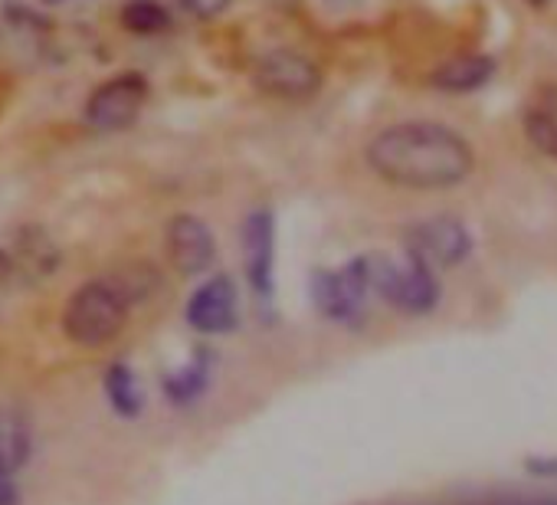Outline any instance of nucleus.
Listing matches in <instances>:
<instances>
[{
    "instance_id": "obj_12",
    "label": "nucleus",
    "mask_w": 557,
    "mask_h": 505,
    "mask_svg": "<svg viewBox=\"0 0 557 505\" xmlns=\"http://www.w3.org/2000/svg\"><path fill=\"white\" fill-rule=\"evenodd\" d=\"M34 453V427L24 410H0V472H17Z\"/></svg>"
},
{
    "instance_id": "obj_14",
    "label": "nucleus",
    "mask_w": 557,
    "mask_h": 505,
    "mask_svg": "<svg viewBox=\"0 0 557 505\" xmlns=\"http://www.w3.org/2000/svg\"><path fill=\"white\" fill-rule=\"evenodd\" d=\"M210 368H213V358H210L207 348H200L197 358H194L190 365H184L181 371H174V374L164 381L168 397H171L174 404H194V401L207 391V384H210Z\"/></svg>"
},
{
    "instance_id": "obj_13",
    "label": "nucleus",
    "mask_w": 557,
    "mask_h": 505,
    "mask_svg": "<svg viewBox=\"0 0 557 505\" xmlns=\"http://www.w3.org/2000/svg\"><path fill=\"white\" fill-rule=\"evenodd\" d=\"M492 79V60L488 57H459L443 63L433 73V86L443 93H472L482 89Z\"/></svg>"
},
{
    "instance_id": "obj_5",
    "label": "nucleus",
    "mask_w": 557,
    "mask_h": 505,
    "mask_svg": "<svg viewBox=\"0 0 557 505\" xmlns=\"http://www.w3.org/2000/svg\"><path fill=\"white\" fill-rule=\"evenodd\" d=\"M145 102H148V79L141 73H122L92 89L83 119L96 132H122L135 125Z\"/></svg>"
},
{
    "instance_id": "obj_10",
    "label": "nucleus",
    "mask_w": 557,
    "mask_h": 505,
    "mask_svg": "<svg viewBox=\"0 0 557 505\" xmlns=\"http://www.w3.org/2000/svg\"><path fill=\"white\" fill-rule=\"evenodd\" d=\"M187 325L203 335H226L239 319V293L230 276H213L187 303Z\"/></svg>"
},
{
    "instance_id": "obj_18",
    "label": "nucleus",
    "mask_w": 557,
    "mask_h": 505,
    "mask_svg": "<svg viewBox=\"0 0 557 505\" xmlns=\"http://www.w3.org/2000/svg\"><path fill=\"white\" fill-rule=\"evenodd\" d=\"M0 505H21V492L11 472H0Z\"/></svg>"
},
{
    "instance_id": "obj_3",
    "label": "nucleus",
    "mask_w": 557,
    "mask_h": 505,
    "mask_svg": "<svg viewBox=\"0 0 557 505\" xmlns=\"http://www.w3.org/2000/svg\"><path fill=\"white\" fill-rule=\"evenodd\" d=\"M364 270H368L371 293L400 312L423 316L440 303L436 270H430L426 263H420L413 257L397 263L391 257H381V253H371V257H364Z\"/></svg>"
},
{
    "instance_id": "obj_8",
    "label": "nucleus",
    "mask_w": 557,
    "mask_h": 505,
    "mask_svg": "<svg viewBox=\"0 0 557 505\" xmlns=\"http://www.w3.org/2000/svg\"><path fill=\"white\" fill-rule=\"evenodd\" d=\"M243 267L259 303H272L275 296V213L269 207H256L243 220Z\"/></svg>"
},
{
    "instance_id": "obj_19",
    "label": "nucleus",
    "mask_w": 557,
    "mask_h": 505,
    "mask_svg": "<svg viewBox=\"0 0 557 505\" xmlns=\"http://www.w3.org/2000/svg\"><path fill=\"white\" fill-rule=\"evenodd\" d=\"M531 4H547V0H531Z\"/></svg>"
},
{
    "instance_id": "obj_7",
    "label": "nucleus",
    "mask_w": 557,
    "mask_h": 505,
    "mask_svg": "<svg viewBox=\"0 0 557 505\" xmlns=\"http://www.w3.org/2000/svg\"><path fill=\"white\" fill-rule=\"evenodd\" d=\"M472 236L456 217H430L407 230V257L426 263L430 270L456 267L469 257Z\"/></svg>"
},
{
    "instance_id": "obj_9",
    "label": "nucleus",
    "mask_w": 557,
    "mask_h": 505,
    "mask_svg": "<svg viewBox=\"0 0 557 505\" xmlns=\"http://www.w3.org/2000/svg\"><path fill=\"white\" fill-rule=\"evenodd\" d=\"M164 249H168V260H171L174 273L190 280V276H200L210 270V263L216 257V239L200 217L174 213L164 226Z\"/></svg>"
},
{
    "instance_id": "obj_4",
    "label": "nucleus",
    "mask_w": 557,
    "mask_h": 505,
    "mask_svg": "<svg viewBox=\"0 0 557 505\" xmlns=\"http://www.w3.org/2000/svg\"><path fill=\"white\" fill-rule=\"evenodd\" d=\"M252 83H256L259 93H265L272 99L302 102V99H312L322 89V70L306 53L278 47V50H269V53H262L256 60Z\"/></svg>"
},
{
    "instance_id": "obj_15",
    "label": "nucleus",
    "mask_w": 557,
    "mask_h": 505,
    "mask_svg": "<svg viewBox=\"0 0 557 505\" xmlns=\"http://www.w3.org/2000/svg\"><path fill=\"white\" fill-rule=\"evenodd\" d=\"M106 397L119 417H138L141 414L145 397H141L138 378L128 365H112L106 371Z\"/></svg>"
},
{
    "instance_id": "obj_11",
    "label": "nucleus",
    "mask_w": 557,
    "mask_h": 505,
    "mask_svg": "<svg viewBox=\"0 0 557 505\" xmlns=\"http://www.w3.org/2000/svg\"><path fill=\"white\" fill-rule=\"evenodd\" d=\"M521 128L528 141L550 161H557V83H541L521 112Z\"/></svg>"
},
{
    "instance_id": "obj_1",
    "label": "nucleus",
    "mask_w": 557,
    "mask_h": 505,
    "mask_svg": "<svg viewBox=\"0 0 557 505\" xmlns=\"http://www.w3.org/2000/svg\"><path fill=\"white\" fill-rule=\"evenodd\" d=\"M368 168L404 190H453L472 177V145L443 122H397L381 128L368 151Z\"/></svg>"
},
{
    "instance_id": "obj_16",
    "label": "nucleus",
    "mask_w": 557,
    "mask_h": 505,
    "mask_svg": "<svg viewBox=\"0 0 557 505\" xmlns=\"http://www.w3.org/2000/svg\"><path fill=\"white\" fill-rule=\"evenodd\" d=\"M122 24L132 34H161L171 27V17L158 0H128L122 8Z\"/></svg>"
},
{
    "instance_id": "obj_2",
    "label": "nucleus",
    "mask_w": 557,
    "mask_h": 505,
    "mask_svg": "<svg viewBox=\"0 0 557 505\" xmlns=\"http://www.w3.org/2000/svg\"><path fill=\"white\" fill-rule=\"evenodd\" d=\"M132 312V290L119 280L99 276L83 283L63 309V335L79 348H106L112 345Z\"/></svg>"
},
{
    "instance_id": "obj_17",
    "label": "nucleus",
    "mask_w": 557,
    "mask_h": 505,
    "mask_svg": "<svg viewBox=\"0 0 557 505\" xmlns=\"http://www.w3.org/2000/svg\"><path fill=\"white\" fill-rule=\"evenodd\" d=\"M184 11L197 21H213L220 14H226L233 8V0H181Z\"/></svg>"
},
{
    "instance_id": "obj_6",
    "label": "nucleus",
    "mask_w": 557,
    "mask_h": 505,
    "mask_svg": "<svg viewBox=\"0 0 557 505\" xmlns=\"http://www.w3.org/2000/svg\"><path fill=\"white\" fill-rule=\"evenodd\" d=\"M368 296H371V286H368L364 257L351 260L342 270H322L312 276V303L332 322L355 325L364 312Z\"/></svg>"
}]
</instances>
